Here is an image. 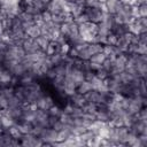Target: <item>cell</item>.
Masks as SVG:
<instances>
[{
	"label": "cell",
	"instance_id": "obj_27",
	"mask_svg": "<svg viewBox=\"0 0 147 147\" xmlns=\"http://www.w3.org/2000/svg\"><path fill=\"white\" fill-rule=\"evenodd\" d=\"M37 1H39V2L44 3V5H45V6L47 7V6H48V5H49V3H51V2L53 1V0H37Z\"/></svg>",
	"mask_w": 147,
	"mask_h": 147
},
{
	"label": "cell",
	"instance_id": "obj_13",
	"mask_svg": "<svg viewBox=\"0 0 147 147\" xmlns=\"http://www.w3.org/2000/svg\"><path fill=\"white\" fill-rule=\"evenodd\" d=\"M17 127L21 130V132L23 134H28V133H31L32 132V129H33V124L31 122H28V121H21L18 123H16Z\"/></svg>",
	"mask_w": 147,
	"mask_h": 147
},
{
	"label": "cell",
	"instance_id": "obj_21",
	"mask_svg": "<svg viewBox=\"0 0 147 147\" xmlns=\"http://www.w3.org/2000/svg\"><path fill=\"white\" fill-rule=\"evenodd\" d=\"M137 7V16L138 17H147V2L140 3Z\"/></svg>",
	"mask_w": 147,
	"mask_h": 147
},
{
	"label": "cell",
	"instance_id": "obj_11",
	"mask_svg": "<svg viewBox=\"0 0 147 147\" xmlns=\"http://www.w3.org/2000/svg\"><path fill=\"white\" fill-rule=\"evenodd\" d=\"M69 102H71L72 105H75L77 107H80V108H83V106L86 103V101L84 99V95H82L77 92H75L72 95L69 96Z\"/></svg>",
	"mask_w": 147,
	"mask_h": 147
},
{
	"label": "cell",
	"instance_id": "obj_15",
	"mask_svg": "<svg viewBox=\"0 0 147 147\" xmlns=\"http://www.w3.org/2000/svg\"><path fill=\"white\" fill-rule=\"evenodd\" d=\"M6 131L8 132V134H9L13 139H15V140H17V141H20V140L22 139V137H23V133L21 132V130L17 127L16 124L13 125V126H10V127H8V129H6Z\"/></svg>",
	"mask_w": 147,
	"mask_h": 147
},
{
	"label": "cell",
	"instance_id": "obj_5",
	"mask_svg": "<svg viewBox=\"0 0 147 147\" xmlns=\"http://www.w3.org/2000/svg\"><path fill=\"white\" fill-rule=\"evenodd\" d=\"M21 46H22V48L24 49V52L26 54L28 53H33V52H36V51L39 49L38 46H37V44H36V40L32 39V38H29V37H25L22 40Z\"/></svg>",
	"mask_w": 147,
	"mask_h": 147
},
{
	"label": "cell",
	"instance_id": "obj_16",
	"mask_svg": "<svg viewBox=\"0 0 147 147\" xmlns=\"http://www.w3.org/2000/svg\"><path fill=\"white\" fill-rule=\"evenodd\" d=\"M87 49H88V52L91 53V55L96 54V53H100V52H102V49H103V44L98 42V41L88 42V44H87Z\"/></svg>",
	"mask_w": 147,
	"mask_h": 147
},
{
	"label": "cell",
	"instance_id": "obj_4",
	"mask_svg": "<svg viewBox=\"0 0 147 147\" xmlns=\"http://www.w3.org/2000/svg\"><path fill=\"white\" fill-rule=\"evenodd\" d=\"M53 99L51 95H47V94H44L41 95L39 99H37V101L34 102V106L39 109H42V110H48V108L53 105Z\"/></svg>",
	"mask_w": 147,
	"mask_h": 147
},
{
	"label": "cell",
	"instance_id": "obj_23",
	"mask_svg": "<svg viewBox=\"0 0 147 147\" xmlns=\"http://www.w3.org/2000/svg\"><path fill=\"white\" fill-rule=\"evenodd\" d=\"M83 110H84L85 113L95 114V111H96V103H93V102H86V103L83 106Z\"/></svg>",
	"mask_w": 147,
	"mask_h": 147
},
{
	"label": "cell",
	"instance_id": "obj_10",
	"mask_svg": "<svg viewBox=\"0 0 147 147\" xmlns=\"http://www.w3.org/2000/svg\"><path fill=\"white\" fill-rule=\"evenodd\" d=\"M24 31H25V36L29 37V38H32V39H36L37 37H39L41 34V29L36 23L32 24V25H30L29 28H26Z\"/></svg>",
	"mask_w": 147,
	"mask_h": 147
},
{
	"label": "cell",
	"instance_id": "obj_6",
	"mask_svg": "<svg viewBox=\"0 0 147 147\" xmlns=\"http://www.w3.org/2000/svg\"><path fill=\"white\" fill-rule=\"evenodd\" d=\"M60 52H61V44L57 42L56 40H49V42L45 49L46 56H53V55L60 54Z\"/></svg>",
	"mask_w": 147,
	"mask_h": 147
},
{
	"label": "cell",
	"instance_id": "obj_3",
	"mask_svg": "<svg viewBox=\"0 0 147 147\" xmlns=\"http://www.w3.org/2000/svg\"><path fill=\"white\" fill-rule=\"evenodd\" d=\"M20 145L25 147H38V146H44V142L39 137L33 136L32 133H28V134H23L22 139L20 140Z\"/></svg>",
	"mask_w": 147,
	"mask_h": 147
},
{
	"label": "cell",
	"instance_id": "obj_8",
	"mask_svg": "<svg viewBox=\"0 0 147 147\" xmlns=\"http://www.w3.org/2000/svg\"><path fill=\"white\" fill-rule=\"evenodd\" d=\"M1 111H2V114L0 116V127L1 129L6 130V129H8V127H10V126H13V125L16 124L15 121L6 111H3V110H1Z\"/></svg>",
	"mask_w": 147,
	"mask_h": 147
},
{
	"label": "cell",
	"instance_id": "obj_2",
	"mask_svg": "<svg viewBox=\"0 0 147 147\" xmlns=\"http://www.w3.org/2000/svg\"><path fill=\"white\" fill-rule=\"evenodd\" d=\"M56 134H57L56 130H54L52 127H44L39 138L42 140L44 146H55Z\"/></svg>",
	"mask_w": 147,
	"mask_h": 147
},
{
	"label": "cell",
	"instance_id": "obj_17",
	"mask_svg": "<svg viewBox=\"0 0 147 147\" xmlns=\"http://www.w3.org/2000/svg\"><path fill=\"white\" fill-rule=\"evenodd\" d=\"M34 40H36V44H37L38 48H39L40 51L45 52V49H46V47H47V45H48V42H49V39H48L45 34H40V36L37 37Z\"/></svg>",
	"mask_w": 147,
	"mask_h": 147
},
{
	"label": "cell",
	"instance_id": "obj_24",
	"mask_svg": "<svg viewBox=\"0 0 147 147\" xmlns=\"http://www.w3.org/2000/svg\"><path fill=\"white\" fill-rule=\"evenodd\" d=\"M9 102H8V98L5 96L2 93H0V110H6L8 109Z\"/></svg>",
	"mask_w": 147,
	"mask_h": 147
},
{
	"label": "cell",
	"instance_id": "obj_22",
	"mask_svg": "<svg viewBox=\"0 0 147 147\" xmlns=\"http://www.w3.org/2000/svg\"><path fill=\"white\" fill-rule=\"evenodd\" d=\"M47 113H48V115H51V116L60 117V116H61V114H62V108H60L59 106H56V105H54V103H53V105L48 108Z\"/></svg>",
	"mask_w": 147,
	"mask_h": 147
},
{
	"label": "cell",
	"instance_id": "obj_25",
	"mask_svg": "<svg viewBox=\"0 0 147 147\" xmlns=\"http://www.w3.org/2000/svg\"><path fill=\"white\" fill-rule=\"evenodd\" d=\"M138 37H139V44L147 45V31L139 33V34H138Z\"/></svg>",
	"mask_w": 147,
	"mask_h": 147
},
{
	"label": "cell",
	"instance_id": "obj_12",
	"mask_svg": "<svg viewBox=\"0 0 147 147\" xmlns=\"http://www.w3.org/2000/svg\"><path fill=\"white\" fill-rule=\"evenodd\" d=\"M110 32H113L114 34H116L117 37H121L123 36L124 33L129 32V28H127V24H115L111 26L110 29Z\"/></svg>",
	"mask_w": 147,
	"mask_h": 147
},
{
	"label": "cell",
	"instance_id": "obj_9",
	"mask_svg": "<svg viewBox=\"0 0 147 147\" xmlns=\"http://www.w3.org/2000/svg\"><path fill=\"white\" fill-rule=\"evenodd\" d=\"M84 99L86 102H93V103H100V92L98 90H90L84 94Z\"/></svg>",
	"mask_w": 147,
	"mask_h": 147
},
{
	"label": "cell",
	"instance_id": "obj_29",
	"mask_svg": "<svg viewBox=\"0 0 147 147\" xmlns=\"http://www.w3.org/2000/svg\"><path fill=\"white\" fill-rule=\"evenodd\" d=\"M63 1H65V2H72V0H63Z\"/></svg>",
	"mask_w": 147,
	"mask_h": 147
},
{
	"label": "cell",
	"instance_id": "obj_18",
	"mask_svg": "<svg viewBox=\"0 0 147 147\" xmlns=\"http://www.w3.org/2000/svg\"><path fill=\"white\" fill-rule=\"evenodd\" d=\"M94 75H95V77H96L98 79H100V80H102V82H105V80L110 76L109 71H107V70L103 69L102 67L99 68L98 70H95V71H94Z\"/></svg>",
	"mask_w": 147,
	"mask_h": 147
},
{
	"label": "cell",
	"instance_id": "obj_7",
	"mask_svg": "<svg viewBox=\"0 0 147 147\" xmlns=\"http://www.w3.org/2000/svg\"><path fill=\"white\" fill-rule=\"evenodd\" d=\"M121 3H122L121 0H107L106 3L103 5V11L114 15V14H116V11L118 9V6Z\"/></svg>",
	"mask_w": 147,
	"mask_h": 147
},
{
	"label": "cell",
	"instance_id": "obj_26",
	"mask_svg": "<svg viewBox=\"0 0 147 147\" xmlns=\"http://www.w3.org/2000/svg\"><path fill=\"white\" fill-rule=\"evenodd\" d=\"M72 2L76 3V5H79V6H85L87 0H72Z\"/></svg>",
	"mask_w": 147,
	"mask_h": 147
},
{
	"label": "cell",
	"instance_id": "obj_1",
	"mask_svg": "<svg viewBox=\"0 0 147 147\" xmlns=\"http://www.w3.org/2000/svg\"><path fill=\"white\" fill-rule=\"evenodd\" d=\"M88 22H92V23H100L102 21V16H103V7L102 8H99V7H91V6H87L85 5L84 6V11H83Z\"/></svg>",
	"mask_w": 147,
	"mask_h": 147
},
{
	"label": "cell",
	"instance_id": "obj_14",
	"mask_svg": "<svg viewBox=\"0 0 147 147\" xmlns=\"http://www.w3.org/2000/svg\"><path fill=\"white\" fill-rule=\"evenodd\" d=\"M90 90H92V84L90 83V82H87V80H83V82H80V83H78L77 84V86H76V92L77 93H79V94H82V95H84L86 92H88Z\"/></svg>",
	"mask_w": 147,
	"mask_h": 147
},
{
	"label": "cell",
	"instance_id": "obj_20",
	"mask_svg": "<svg viewBox=\"0 0 147 147\" xmlns=\"http://www.w3.org/2000/svg\"><path fill=\"white\" fill-rule=\"evenodd\" d=\"M106 59H107V56H106L102 52H100V53L93 54V55L91 56L90 61H91V62H94V63H98V64H102V63H103V61H105Z\"/></svg>",
	"mask_w": 147,
	"mask_h": 147
},
{
	"label": "cell",
	"instance_id": "obj_19",
	"mask_svg": "<svg viewBox=\"0 0 147 147\" xmlns=\"http://www.w3.org/2000/svg\"><path fill=\"white\" fill-rule=\"evenodd\" d=\"M117 39H118V37L116 36V34H114L113 32H108V34L106 36V38H105V41H103V44H106V45H110V46H116V44H117Z\"/></svg>",
	"mask_w": 147,
	"mask_h": 147
},
{
	"label": "cell",
	"instance_id": "obj_28",
	"mask_svg": "<svg viewBox=\"0 0 147 147\" xmlns=\"http://www.w3.org/2000/svg\"><path fill=\"white\" fill-rule=\"evenodd\" d=\"M96 1H98V2H100V3H101V5H105V3H106V1H107V0H96Z\"/></svg>",
	"mask_w": 147,
	"mask_h": 147
}]
</instances>
